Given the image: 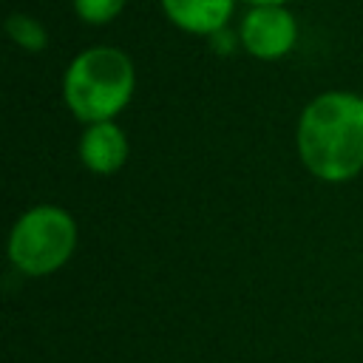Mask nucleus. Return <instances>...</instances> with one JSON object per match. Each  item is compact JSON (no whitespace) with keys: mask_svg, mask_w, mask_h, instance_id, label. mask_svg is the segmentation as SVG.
Masks as SVG:
<instances>
[{"mask_svg":"<svg viewBox=\"0 0 363 363\" xmlns=\"http://www.w3.org/2000/svg\"><path fill=\"white\" fill-rule=\"evenodd\" d=\"M207 40H210L213 51H216V54H221V57H227V54H233L235 48H241V37H238V34H233V31H227V28L216 31V34H213V37H207Z\"/></svg>","mask_w":363,"mask_h":363,"instance_id":"nucleus-9","label":"nucleus"},{"mask_svg":"<svg viewBox=\"0 0 363 363\" xmlns=\"http://www.w3.org/2000/svg\"><path fill=\"white\" fill-rule=\"evenodd\" d=\"M295 147L303 167L326 182L343 184L363 173V96L323 91L312 96L295 125Z\"/></svg>","mask_w":363,"mask_h":363,"instance_id":"nucleus-1","label":"nucleus"},{"mask_svg":"<svg viewBox=\"0 0 363 363\" xmlns=\"http://www.w3.org/2000/svg\"><path fill=\"white\" fill-rule=\"evenodd\" d=\"M244 3H250V6H286L289 0H244Z\"/></svg>","mask_w":363,"mask_h":363,"instance_id":"nucleus-10","label":"nucleus"},{"mask_svg":"<svg viewBox=\"0 0 363 363\" xmlns=\"http://www.w3.org/2000/svg\"><path fill=\"white\" fill-rule=\"evenodd\" d=\"M241 48L261 60L272 62L286 57L298 43V20L286 6H250L238 26Z\"/></svg>","mask_w":363,"mask_h":363,"instance_id":"nucleus-4","label":"nucleus"},{"mask_svg":"<svg viewBox=\"0 0 363 363\" xmlns=\"http://www.w3.org/2000/svg\"><path fill=\"white\" fill-rule=\"evenodd\" d=\"M360 96H363V94H360Z\"/></svg>","mask_w":363,"mask_h":363,"instance_id":"nucleus-11","label":"nucleus"},{"mask_svg":"<svg viewBox=\"0 0 363 363\" xmlns=\"http://www.w3.org/2000/svg\"><path fill=\"white\" fill-rule=\"evenodd\" d=\"M136 91V65L116 45L82 48L62 74V102L85 125L116 119Z\"/></svg>","mask_w":363,"mask_h":363,"instance_id":"nucleus-2","label":"nucleus"},{"mask_svg":"<svg viewBox=\"0 0 363 363\" xmlns=\"http://www.w3.org/2000/svg\"><path fill=\"white\" fill-rule=\"evenodd\" d=\"M128 0H71L74 14L88 26H105L122 14Z\"/></svg>","mask_w":363,"mask_h":363,"instance_id":"nucleus-8","label":"nucleus"},{"mask_svg":"<svg viewBox=\"0 0 363 363\" xmlns=\"http://www.w3.org/2000/svg\"><path fill=\"white\" fill-rule=\"evenodd\" d=\"M77 221L60 204H34L9 233V261L31 278L62 269L77 250Z\"/></svg>","mask_w":363,"mask_h":363,"instance_id":"nucleus-3","label":"nucleus"},{"mask_svg":"<svg viewBox=\"0 0 363 363\" xmlns=\"http://www.w3.org/2000/svg\"><path fill=\"white\" fill-rule=\"evenodd\" d=\"M77 153L85 170L96 176H113L125 167L130 156V142H128V133L113 119L94 122V125H85Z\"/></svg>","mask_w":363,"mask_h":363,"instance_id":"nucleus-5","label":"nucleus"},{"mask_svg":"<svg viewBox=\"0 0 363 363\" xmlns=\"http://www.w3.org/2000/svg\"><path fill=\"white\" fill-rule=\"evenodd\" d=\"M164 17L187 31V34H199V37H213L216 31L227 28L235 0H159Z\"/></svg>","mask_w":363,"mask_h":363,"instance_id":"nucleus-6","label":"nucleus"},{"mask_svg":"<svg viewBox=\"0 0 363 363\" xmlns=\"http://www.w3.org/2000/svg\"><path fill=\"white\" fill-rule=\"evenodd\" d=\"M6 34L17 48L28 54H37L48 45V28L34 14H26V11H11L6 17Z\"/></svg>","mask_w":363,"mask_h":363,"instance_id":"nucleus-7","label":"nucleus"}]
</instances>
